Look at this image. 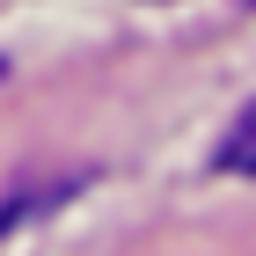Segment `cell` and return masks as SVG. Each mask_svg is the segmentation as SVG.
I'll list each match as a JSON object with an SVG mask.
<instances>
[{
	"mask_svg": "<svg viewBox=\"0 0 256 256\" xmlns=\"http://www.w3.org/2000/svg\"><path fill=\"white\" fill-rule=\"evenodd\" d=\"M242 8H256V0H242Z\"/></svg>",
	"mask_w": 256,
	"mask_h": 256,
	"instance_id": "obj_4",
	"label": "cell"
},
{
	"mask_svg": "<svg viewBox=\"0 0 256 256\" xmlns=\"http://www.w3.org/2000/svg\"><path fill=\"white\" fill-rule=\"evenodd\" d=\"M0 74H8V59H0Z\"/></svg>",
	"mask_w": 256,
	"mask_h": 256,
	"instance_id": "obj_3",
	"label": "cell"
},
{
	"mask_svg": "<svg viewBox=\"0 0 256 256\" xmlns=\"http://www.w3.org/2000/svg\"><path fill=\"white\" fill-rule=\"evenodd\" d=\"M212 168H227V176H256V102L234 118V132L212 146Z\"/></svg>",
	"mask_w": 256,
	"mask_h": 256,
	"instance_id": "obj_1",
	"label": "cell"
},
{
	"mask_svg": "<svg viewBox=\"0 0 256 256\" xmlns=\"http://www.w3.org/2000/svg\"><path fill=\"white\" fill-rule=\"evenodd\" d=\"M30 205H44V190H22V198H8V205H0V242H8V227H15Z\"/></svg>",
	"mask_w": 256,
	"mask_h": 256,
	"instance_id": "obj_2",
	"label": "cell"
}]
</instances>
